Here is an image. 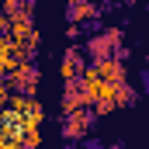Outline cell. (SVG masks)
<instances>
[{"mask_svg": "<svg viewBox=\"0 0 149 149\" xmlns=\"http://www.w3.org/2000/svg\"><path fill=\"white\" fill-rule=\"evenodd\" d=\"M121 38H125L121 28L94 31V35H87V42H83V52L94 56V59H108V56H114V49H121Z\"/></svg>", "mask_w": 149, "mask_h": 149, "instance_id": "cell-1", "label": "cell"}, {"mask_svg": "<svg viewBox=\"0 0 149 149\" xmlns=\"http://www.w3.org/2000/svg\"><path fill=\"white\" fill-rule=\"evenodd\" d=\"M90 125H94V114L90 108H76V111H66L63 114V139H87V132H90Z\"/></svg>", "mask_w": 149, "mask_h": 149, "instance_id": "cell-2", "label": "cell"}, {"mask_svg": "<svg viewBox=\"0 0 149 149\" xmlns=\"http://www.w3.org/2000/svg\"><path fill=\"white\" fill-rule=\"evenodd\" d=\"M83 66H87V56H83V49H80V45H70V49H66V56H63V63H59V76H63V83L80 80Z\"/></svg>", "mask_w": 149, "mask_h": 149, "instance_id": "cell-3", "label": "cell"}, {"mask_svg": "<svg viewBox=\"0 0 149 149\" xmlns=\"http://www.w3.org/2000/svg\"><path fill=\"white\" fill-rule=\"evenodd\" d=\"M90 70L101 76V80H111V83H121V80H128L125 59H118V56H108V59H94V66H90Z\"/></svg>", "mask_w": 149, "mask_h": 149, "instance_id": "cell-4", "label": "cell"}, {"mask_svg": "<svg viewBox=\"0 0 149 149\" xmlns=\"http://www.w3.org/2000/svg\"><path fill=\"white\" fill-rule=\"evenodd\" d=\"M76 108H90V104H87V97H83L80 80H70L66 90H63V114H66V111H76Z\"/></svg>", "mask_w": 149, "mask_h": 149, "instance_id": "cell-5", "label": "cell"}, {"mask_svg": "<svg viewBox=\"0 0 149 149\" xmlns=\"http://www.w3.org/2000/svg\"><path fill=\"white\" fill-rule=\"evenodd\" d=\"M101 7L94 0H83V3H73L70 7V24H83V21H97Z\"/></svg>", "mask_w": 149, "mask_h": 149, "instance_id": "cell-6", "label": "cell"}, {"mask_svg": "<svg viewBox=\"0 0 149 149\" xmlns=\"http://www.w3.org/2000/svg\"><path fill=\"white\" fill-rule=\"evenodd\" d=\"M135 101H139V90H135L128 80H121L118 90H114V108H132Z\"/></svg>", "mask_w": 149, "mask_h": 149, "instance_id": "cell-7", "label": "cell"}, {"mask_svg": "<svg viewBox=\"0 0 149 149\" xmlns=\"http://www.w3.org/2000/svg\"><path fill=\"white\" fill-rule=\"evenodd\" d=\"M14 66V56H10V35H0V76L10 73Z\"/></svg>", "mask_w": 149, "mask_h": 149, "instance_id": "cell-8", "label": "cell"}, {"mask_svg": "<svg viewBox=\"0 0 149 149\" xmlns=\"http://www.w3.org/2000/svg\"><path fill=\"white\" fill-rule=\"evenodd\" d=\"M66 35H70V38H73V42H76V38L83 35V28H80V24H70V28H66Z\"/></svg>", "mask_w": 149, "mask_h": 149, "instance_id": "cell-9", "label": "cell"}, {"mask_svg": "<svg viewBox=\"0 0 149 149\" xmlns=\"http://www.w3.org/2000/svg\"><path fill=\"white\" fill-rule=\"evenodd\" d=\"M73 3H83V0H66V7H73Z\"/></svg>", "mask_w": 149, "mask_h": 149, "instance_id": "cell-10", "label": "cell"}, {"mask_svg": "<svg viewBox=\"0 0 149 149\" xmlns=\"http://www.w3.org/2000/svg\"><path fill=\"white\" fill-rule=\"evenodd\" d=\"M17 3H31V7H35V0H17Z\"/></svg>", "mask_w": 149, "mask_h": 149, "instance_id": "cell-11", "label": "cell"}]
</instances>
